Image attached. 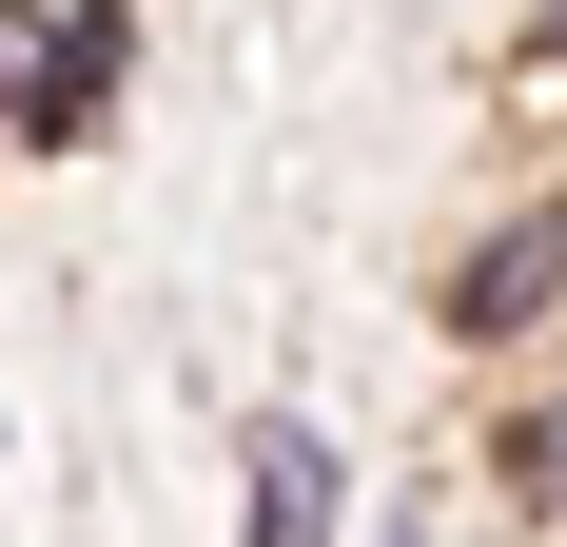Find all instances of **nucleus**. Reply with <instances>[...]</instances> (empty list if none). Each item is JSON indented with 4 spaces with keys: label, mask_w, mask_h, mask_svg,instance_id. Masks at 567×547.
Wrapping results in <instances>:
<instances>
[{
    "label": "nucleus",
    "mask_w": 567,
    "mask_h": 547,
    "mask_svg": "<svg viewBox=\"0 0 567 547\" xmlns=\"http://www.w3.org/2000/svg\"><path fill=\"white\" fill-rule=\"evenodd\" d=\"M235 489H255V547H333V431L255 411V431H235Z\"/></svg>",
    "instance_id": "1"
},
{
    "label": "nucleus",
    "mask_w": 567,
    "mask_h": 547,
    "mask_svg": "<svg viewBox=\"0 0 567 547\" xmlns=\"http://www.w3.org/2000/svg\"><path fill=\"white\" fill-rule=\"evenodd\" d=\"M528 59H567V0H528Z\"/></svg>",
    "instance_id": "4"
},
{
    "label": "nucleus",
    "mask_w": 567,
    "mask_h": 547,
    "mask_svg": "<svg viewBox=\"0 0 567 547\" xmlns=\"http://www.w3.org/2000/svg\"><path fill=\"white\" fill-rule=\"evenodd\" d=\"M0 79H20V0H0ZM0 137H20V99H0Z\"/></svg>",
    "instance_id": "3"
},
{
    "label": "nucleus",
    "mask_w": 567,
    "mask_h": 547,
    "mask_svg": "<svg viewBox=\"0 0 567 547\" xmlns=\"http://www.w3.org/2000/svg\"><path fill=\"white\" fill-rule=\"evenodd\" d=\"M548 293H567V216H509V235H489V255L451 274V332H528V313H548Z\"/></svg>",
    "instance_id": "2"
}]
</instances>
